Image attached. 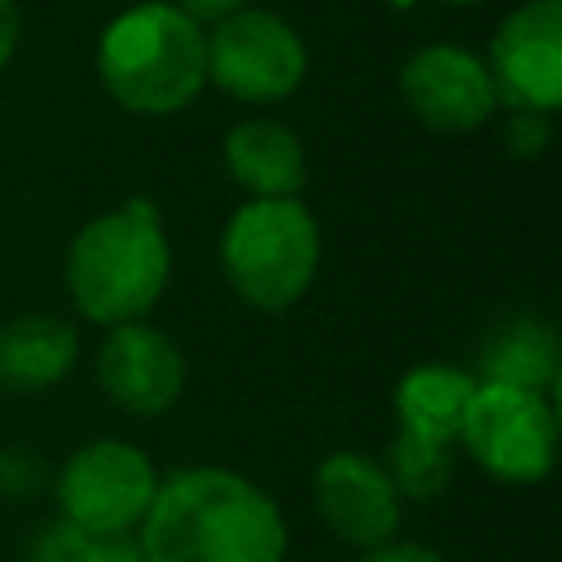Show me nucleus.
<instances>
[{
    "label": "nucleus",
    "mask_w": 562,
    "mask_h": 562,
    "mask_svg": "<svg viewBox=\"0 0 562 562\" xmlns=\"http://www.w3.org/2000/svg\"><path fill=\"white\" fill-rule=\"evenodd\" d=\"M180 13H189L198 26H215L220 18H228V13H237V9H246V0H171Z\"/></svg>",
    "instance_id": "obj_21"
},
{
    "label": "nucleus",
    "mask_w": 562,
    "mask_h": 562,
    "mask_svg": "<svg viewBox=\"0 0 562 562\" xmlns=\"http://www.w3.org/2000/svg\"><path fill=\"white\" fill-rule=\"evenodd\" d=\"M184 351L145 321L110 325L97 347V382L105 400L132 417H162L184 391Z\"/></svg>",
    "instance_id": "obj_11"
},
{
    "label": "nucleus",
    "mask_w": 562,
    "mask_h": 562,
    "mask_svg": "<svg viewBox=\"0 0 562 562\" xmlns=\"http://www.w3.org/2000/svg\"><path fill=\"white\" fill-rule=\"evenodd\" d=\"M228 290L255 312L294 307L321 268V228L299 198H250L220 233Z\"/></svg>",
    "instance_id": "obj_4"
},
{
    "label": "nucleus",
    "mask_w": 562,
    "mask_h": 562,
    "mask_svg": "<svg viewBox=\"0 0 562 562\" xmlns=\"http://www.w3.org/2000/svg\"><path fill=\"white\" fill-rule=\"evenodd\" d=\"M79 360V334L53 312H22L0 325V386L13 395L53 391Z\"/></svg>",
    "instance_id": "obj_13"
},
{
    "label": "nucleus",
    "mask_w": 562,
    "mask_h": 562,
    "mask_svg": "<svg viewBox=\"0 0 562 562\" xmlns=\"http://www.w3.org/2000/svg\"><path fill=\"white\" fill-rule=\"evenodd\" d=\"M154 492H158V470L149 452L127 439H88L61 461L53 479L57 518L105 536H123L140 527V518L154 505Z\"/></svg>",
    "instance_id": "obj_7"
},
{
    "label": "nucleus",
    "mask_w": 562,
    "mask_h": 562,
    "mask_svg": "<svg viewBox=\"0 0 562 562\" xmlns=\"http://www.w3.org/2000/svg\"><path fill=\"white\" fill-rule=\"evenodd\" d=\"M171 281V237L149 198L92 215L66 246V294L92 325L145 321Z\"/></svg>",
    "instance_id": "obj_2"
},
{
    "label": "nucleus",
    "mask_w": 562,
    "mask_h": 562,
    "mask_svg": "<svg viewBox=\"0 0 562 562\" xmlns=\"http://www.w3.org/2000/svg\"><path fill=\"white\" fill-rule=\"evenodd\" d=\"M457 443L496 483H540L558 461V408L540 391L479 382Z\"/></svg>",
    "instance_id": "obj_5"
},
{
    "label": "nucleus",
    "mask_w": 562,
    "mask_h": 562,
    "mask_svg": "<svg viewBox=\"0 0 562 562\" xmlns=\"http://www.w3.org/2000/svg\"><path fill=\"white\" fill-rule=\"evenodd\" d=\"M360 562H443V553H435L430 544H404V540H386L378 549H364Z\"/></svg>",
    "instance_id": "obj_20"
},
{
    "label": "nucleus",
    "mask_w": 562,
    "mask_h": 562,
    "mask_svg": "<svg viewBox=\"0 0 562 562\" xmlns=\"http://www.w3.org/2000/svg\"><path fill=\"white\" fill-rule=\"evenodd\" d=\"M18 31H22V22H18V0H0V70L9 66V57H13V48H18Z\"/></svg>",
    "instance_id": "obj_22"
},
{
    "label": "nucleus",
    "mask_w": 562,
    "mask_h": 562,
    "mask_svg": "<svg viewBox=\"0 0 562 562\" xmlns=\"http://www.w3.org/2000/svg\"><path fill=\"white\" fill-rule=\"evenodd\" d=\"M224 167L250 198H299L307 184L303 140L277 119H241L224 136Z\"/></svg>",
    "instance_id": "obj_12"
},
{
    "label": "nucleus",
    "mask_w": 562,
    "mask_h": 562,
    "mask_svg": "<svg viewBox=\"0 0 562 562\" xmlns=\"http://www.w3.org/2000/svg\"><path fill=\"white\" fill-rule=\"evenodd\" d=\"M386 474L400 492V501H435L452 483V443L422 439L413 430H395L391 452H386Z\"/></svg>",
    "instance_id": "obj_17"
},
{
    "label": "nucleus",
    "mask_w": 562,
    "mask_h": 562,
    "mask_svg": "<svg viewBox=\"0 0 562 562\" xmlns=\"http://www.w3.org/2000/svg\"><path fill=\"white\" fill-rule=\"evenodd\" d=\"M400 97L430 132H474L496 114L487 61L461 44H426L400 66Z\"/></svg>",
    "instance_id": "obj_9"
},
{
    "label": "nucleus",
    "mask_w": 562,
    "mask_h": 562,
    "mask_svg": "<svg viewBox=\"0 0 562 562\" xmlns=\"http://www.w3.org/2000/svg\"><path fill=\"white\" fill-rule=\"evenodd\" d=\"M483 61L496 101L553 114L562 105V0H527L501 18Z\"/></svg>",
    "instance_id": "obj_8"
},
{
    "label": "nucleus",
    "mask_w": 562,
    "mask_h": 562,
    "mask_svg": "<svg viewBox=\"0 0 562 562\" xmlns=\"http://www.w3.org/2000/svg\"><path fill=\"white\" fill-rule=\"evenodd\" d=\"M474 386H479V378L470 369L439 364V360L413 364L395 382V395H391L400 430H413V435L439 439V443H457Z\"/></svg>",
    "instance_id": "obj_14"
},
{
    "label": "nucleus",
    "mask_w": 562,
    "mask_h": 562,
    "mask_svg": "<svg viewBox=\"0 0 562 562\" xmlns=\"http://www.w3.org/2000/svg\"><path fill=\"white\" fill-rule=\"evenodd\" d=\"M97 75L132 114H176L206 88V26L171 0L127 4L97 40Z\"/></svg>",
    "instance_id": "obj_3"
},
{
    "label": "nucleus",
    "mask_w": 562,
    "mask_h": 562,
    "mask_svg": "<svg viewBox=\"0 0 562 562\" xmlns=\"http://www.w3.org/2000/svg\"><path fill=\"white\" fill-rule=\"evenodd\" d=\"M22 562H145V553L132 531L105 536V531H83L66 518H53L31 536Z\"/></svg>",
    "instance_id": "obj_16"
},
{
    "label": "nucleus",
    "mask_w": 562,
    "mask_h": 562,
    "mask_svg": "<svg viewBox=\"0 0 562 562\" xmlns=\"http://www.w3.org/2000/svg\"><path fill=\"white\" fill-rule=\"evenodd\" d=\"M549 119L553 114H536V110H509V123H505V145L514 158H536L544 154L549 145Z\"/></svg>",
    "instance_id": "obj_18"
},
{
    "label": "nucleus",
    "mask_w": 562,
    "mask_h": 562,
    "mask_svg": "<svg viewBox=\"0 0 562 562\" xmlns=\"http://www.w3.org/2000/svg\"><path fill=\"white\" fill-rule=\"evenodd\" d=\"M40 483V457L35 452H0V492L26 496Z\"/></svg>",
    "instance_id": "obj_19"
},
{
    "label": "nucleus",
    "mask_w": 562,
    "mask_h": 562,
    "mask_svg": "<svg viewBox=\"0 0 562 562\" xmlns=\"http://www.w3.org/2000/svg\"><path fill=\"white\" fill-rule=\"evenodd\" d=\"M479 382H505L522 391L549 395L558 386V334L540 316H509L492 325V334L479 347Z\"/></svg>",
    "instance_id": "obj_15"
},
{
    "label": "nucleus",
    "mask_w": 562,
    "mask_h": 562,
    "mask_svg": "<svg viewBox=\"0 0 562 562\" xmlns=\"http://www.w3.org/2000/svg\"><path fill=\"white\" fill-rule=\"evenodd\" d=\"M312 505L329 536L351 549H378L400 527V492L386 465L356 448H338L312 470Z\"/></svg>",
    "instance_id": "obj_10"
},
{
    "label": "nucleus",
    "mask_w": 562,
    "mask_h": 562,
    "mask_svg": "<svg viewBox=\"0 0 562 562\" xmlns=\"http://www.w3.org/2000/svg\"><path fill=\"white\" fill-rule=\"evenodd\" d=\"M136 544L145 562H281L290 531L281 505L255 479L189 465L158 479Z\"/></svg>",
    "instance_id": "obj_1"
},
{
    "label": "nucleus",
    "mask_w": 562,
    "mask_h": 562,
    "mask_svg": "<svg viewBox=\"0 0 562 562\" xmlns=\"http://www.w3.org/2000/svg\"><path fill=\"white\" fill-rule=\"evenodd\" d=\"M307 75L303 35L272 9H237L206 31V83L246 105L285 101Z\"/></svg>",
    "instance_id": "obj_6"
},
{
    "label": "nucleus",
    "mask_w": 562,
    "mask_h": 562,
    "mask_svg": "<svg viewBox=\"0 0 562 562\" xmlns=\"http://www.w3.org/2000/svg\"><path fill=\"white\" fill-rule=\"evenodd\" d=\"M443 4H479V0H443Z\"/></svg>",
    "instance_id": "obj_23"
}]
</instances>
